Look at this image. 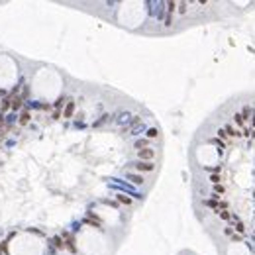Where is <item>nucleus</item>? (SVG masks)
<instances>
[{
	"mask_svg": "<svg viewBox=\"0 0 255 255\" xmlns=\"http://www.w3.org/2000/svg\"><path fill=\"white\" fill-rule=\"evenodd\" d=\"M202 202H204V206L210 208L214 214H220L222 210H228V200L220 198V196H216V194H212L210 198H204Z\"/></svg>",
	"mask_w": 255,
	"mask_h": 255,
	"instance_id": "f257e3e1",
	"label": "nucleus"
},
{
	"mask_svg": "<svg viewBox=\"0 0 255 255\" xmlns=\"http://www.w3.org/2000/svg\"><path fill=\"white\" fill-rule=\"evenodd\" d=\"M63 241H65V249L69 251L71 255H75L77 253V243H75V237L69 234V231H63Z\"/></svg>",
	"mask_w": 255,
	"mask_h": 255,
	"instance_id": "f03ea898",
	"label": "nucleus"
},
{
	"mask_svg": "<svg viewBox=\"0 0 255 255\" xmlns=\"http://www.w3.org/2000/svg\"><path fill=\"white\" fill-rule=\"evenodd\" d=\"M133 167H136V171H139V173H151V171H155V163H153V161H136Z\"/></svg>",
	"mask_w": 255,
	"mask_h": 255,
	"instance_id": "7ed1b4c3",
	"label": "nucleus"
},
{
	"mask_svg": "<svg viewBox=\"0 0 255 255\" xmlns=\"http://www.w3.org/2000/svg\"><path fill=\"white\" fill-rule=\"evenodd\" d=\"M224 132L228 133V137H230V142H236V139H240V137H241V130H237V128H234L231 124H226V126H224Z\"/></svg>",
	"mask_w": 255,
	"mask_h": 255,
	"instance_id": "20e7f679",
	"label": "nucleus"
},
{
	"mask_svg": "<svg viewBox=\"0 0 255 255\" xmlns=\"http://www.w3.org/2000/svg\"><path fill=\"white\" fill-rule=\"evenodd\" d=\"M137 159H139V161H153V159H155V151H153L151 147L139 149V151H137Z\"/></svg>",
	"mask_w": 255,
	"mask_h": 255,
	"instance_id": "39448f33",
	"label": "nucleus"
},
{
	"mask_svg": "<svg viewBox=\"0 0 255 255\" xmlns=\"http://www.w3.org/2000/svg\"><path fill=\"white\" fill-rule=\"evenodd\" d=\"M218 218H220V220H224V222H231V220H237V216H236V214H231L230 210H222V212L218 214Z\"/></svg>",
	"mask_w": 255,
	"mask_h": 255,
	"instance_id": "423d86ee",
	"label": "nucleus"
},
{
	"mask_svg": "<svg viewBox=\"0 0 255 255\" xmlns=\"http://www.w3.org/2000/svg\"><path fill=\"white\" fill-rule=\"evenodd\" d=\"M51 245L55 247V249H65V241H63L61 236H53L51 237Z\"/></svg>",
	"mask_w": 255,
	"mask_h": 255,
	"instance_id": "0eeeda50",
	"label": "nucleus"
},
{
	"mask_svg": "<svg viewBox=\"0 0 255 255\" xmlns=\"http://www.w3.org/2000/svg\"><path fill=\"white\" fill-rule=\"evenodd\" d=\"M231 228H234V231H237L240 236H245V224H243V222L237 220L236 224H231Z\"/></svg>",
	"mask_w": 255,
	"mask_h": 255,
	"instance_id": "6e6552de",
	"label": "nucleus"
},
{
	"mask_svg": "<svg viewBox=\"0 0 255 255\" xmlns=\"http://www.w3.org/2000/svg\"><path fill=\"white\" fill-rule=\"evenodd\" d=\"M234 124H236V126H240L241 130H243V124H247V122H245V118L241 116V112H236V114H234Z\"/></svg>",
	"mask_w": 255,
	"mask_h": 255,
	"instance_id": "1a4fd4ad",
	"label": "nucleus"
},
{
	"mask_svg": "<svg viewBox=\"0 0 255 255\" xmlns=\"http://www.w3.org/2000/svg\"><path fill=\"white\" fill-rule=\"evenodd\" d=\"M128 179L132 181L133 184H143V183H145V179H143L142 175H136V173H130V175H128Z\"/></svg>",
	"mask_w": 255,
	"mask_h": 255,
	"instance_id": "9d476101",
	"label": "nucleus"
},
{
	"mask_svg": "<svg viewBox=\"0 0 255 255\" xmlns=\"http://www.w3.org/2000/svg\"><path fill=\"white\" fill-rule=\"evenodd\" d=\"M73 114H75V102H71V100H69V104L65 106V112H63V116H65V118H71Z\"/></svg>",
	"mask_w": 255,
	"mask_h": 255,
	"instance_id": "9b49d317",
	"label": "nucleus"
},
{
	"mask_svg": "<svg viewBox=\"0 0 255 255\" xmlns=\"http://www.w3.org/2000/svg\"><path fill=\"white\" fill-rule=\"evenodd\" d=\"M116 200H118L120 204H124V206H132V198L126 196V194H116Z\"/></svg>",
	"mask_w": 255,
	"mask_h": 255,
	"instance_id": "f8f14e48",
	"label": "nucleus"
},
{
	"mask_svg": "<svg viewBox=\"0 0 255 255\" xmlns=\"http://www.w3.org/2000/svg\"><path fill=\"white\" fill-rule=\"evenodd\" d=\"M212 190H214L212 194H216V196H220V198H224L222 194L226 192V186H224V184H212Z\"/></svg>",
	"mask_w": 255,
	"mask_h": 255,
	"instance_id": "ddd939ff",
	"label": "nucleus"
},
{
	"mask_svg": "<svg viewBox=\"0 0 255 255\" xmlns=\"http://www.w3.org/2000/svg\"><path fill=\"white\" fill-rule=\"evenodd\" d=\"M29 120H32V114H29V112H22V114H20V118H18V124H20V126H26Z\"/></svg>",
	"mask_w": 255,
	"mask_h": 255,
	"instance_id": "4468645a",
	"label": "nucleus"
},
{
	"mask_svg": "<svg viewBox=\"0 0 255 255\" xmlns=\"http://www.w3.org/2000/svg\"><path fill=\"white\" fill-rule=\"evenodd\" d=\"M145 137L147 139H157V137H159V130H157V128H149L145 132Z\"/></svg>",
	"mask_w": 255,
	"mask_h": 255,
	"instance_id": "2eb2a0df",
	"label": "nucleus"
},
{
	"mask_svg": "<svg viewBox=\"0 0 255 255\" xmlns=\"http://www.w3.org/2000/svg\"><path fill=\"white\" fill-rule=\"evenodd\" d=\"M133 145H136L137 151H139V149H145V147H149V139H137Z\"/></svg>",
	"mask_w": 255,
	"mask_h": 255,
	"instance_id": "dca6fc26",
	"label": "nucleus"
},
{
	"mask_svg": "<svg viewBox=\"0 0 255 255\" xmlns=\"http://www.w3.org/2000/svg\"><path fill=\"white\" fill-rule=\"evenodd\" d=\"M10 100H12V110H20L22 108V104H24L22 98H10Z\"/></svg>",
	"mask_w": 255,
	"mask_h": 255,
	"instance_id": "f3484780",
	"label": "nucleus"
},
{
	"mask_svg": "<svg viewBox=\"0 0 255 255\" xmlns=\"http://www.w3.org/2000/svg\"><path fill=\"white\" fill-rule=\"evenodd\" d=\"M208 181H210L212 184H222L224 183V179L220 175H210V179H208Z\"/></svg>",
	"mask_w": 255,
	"mask_h": 255,
	"instance_id": "a211bd4d",
	"label": "nucleus"
},
{
	"mask_svg": "<svg viewBox=\"0 0 255 255\" xmlns=\"http://www.w3.org/2000/svg\"><path fill=\"white\" fill-rule=\"evenodd\" d=\"M167 14H175L177 12V2H167Z\"/></svg>",
	"mask_w": 255,
	"mask_h": 255,
	"instance_id": "6ab92c4d",
	"label": "nucleus"
},
{
	"mask_svg": "<svg viewBox=\"0 0 255 255\" xmlns=\"http://www.w3.org/2000/svg\"><path fill=\"white\" fill-rule=\"evenodd\" d=\"M234 234H236V231H234V228H231V224H230V226H226V228H224V236H226V237H231Z\"/></svg>",
	"mask_w": 255,
	"mask_h": 255,
	"instance_id": "aec40b11",
	"label": "nucleus"
},
{
	"mask_svg": "<svg viewBox=\"0 0 255 255\" xmlns=\"http://www.w3.org/2000/svg\"><path fill=\"white\" fill-rule=\"evenodd\" d=\"M10 108H12V100L6 98L4 102H2V112H6V110H10Z\"/></svg>",
	"mask_w": 255,
	"mask_h": 255,
	"instance_id": "412c9836",
	"label": "nucleus"
},
{
	"mask_svg": "<svg viewBox=\"0 0 255 255\" xmlns=\"http://www.w3.org/2000/svg\"><path fill=\"white\" fill-rule=\"evenodd\" d=\"M210 143H214V145H218V147H220V149H226V145H224V143L220 142L218 137H214V139H210Z\"/></svg>",
	"mask_w": 255,
	"mask_h": 255,
	"instance_id": "4be33fe9",
	"label": "nucleus"
},
{
	"mask_svg": "<svg viewBox=\"0 0 255 255\" xmlns=\"http://www.w3.org/2000/svg\"><path fill=\"white\" fill-rule=\"evenodd\" d=\"M63 104H65V98H59V100H57V102H55V110H57V112H61Z\"/></svg>",
	"mask_w": 255,
	"mask_h": 255,
	"instance_id": "5701e85b",
	"label": "nucleus"
},
{
	"mask_svg": "<svg viewBox=\"0 0 255 255\" xmlns=\"http://www.w3.org/2000/svg\"><path fill=\"white\" fill-rule=\"evenodd\" d=\"M59 116H61V112H57V110H55V112L51 114V118H53V120H57V118H59Z\"/></svg>",
	"mask_w": 255,
	"mask_h": 255,
	"instance_id": "b1692460",
	"label": "nucleus"
},
{
	"mask_svg": "<svg viewBox=\"0 0 255 255\" xmlns=\"http://www.w3.org/2000/svg\"><path fill=\"white\" fill-rule=\"evenodd\" d=\"M251 124H253V128H255V114L251 116Z\"/></svg>",
	"mask_w": 255,
	"mask_h": 255,
	"instance_id": "393cba45",
	"label": "nucleus"
}]
</instances>
